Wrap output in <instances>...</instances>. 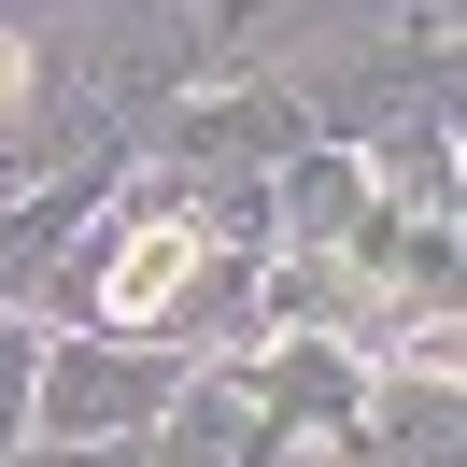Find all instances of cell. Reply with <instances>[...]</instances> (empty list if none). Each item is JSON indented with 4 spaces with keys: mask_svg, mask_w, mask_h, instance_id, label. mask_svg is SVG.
Segmentation results:
<instances>
[{
    "mask_svg": "<svg viewBox=\"0 0 467 467\" xmlns=\"http://www.w3.org/2000/svg\"><path fill=\"white\" fill-rule=\"evenodd\" d=\"M156 397V368H128V354H71L57 368V439H99L114 410H142Z\"/></svg>",
    "mask_w": 467,
    "mask_h": 467,
    "instance_id": "cell-2",
    "label": "cell"
},
{
    "mask_svg": "<svg viewBox=\"0 0 467 467\" xmlns=\"http://www.w3.org/2000/svg\"><path fill=\"white\" fill-rule=\"evenodd\" d=\"M43 467H128V453H99V439H71V453H43Z\"/></svg>",
    "mask_w": 467,
    "mask_h": 467,
    "instance_id": "cell-4",
    "label": "cell"
},
{
    "mask_svg": "<svg viewBox=\"0 0 467 467\" xmlns=\"http://www.w3.org/2000/svg\"><path fill=\"white\" fill-rule=\"evenodd\" d=\"M15 382H29V368H15V340H0V425H15Z\"/></svg>",
    "mask_w": 467,
    "mask_h": 467,
    "instance_id": "cell-5",
    "label": "cell"
},
{
    "mask_svg": "<svg viewBox=\"0 0 467 467\" xmlns=\"http://www.w3.org/2000/svg\"><path fill=\"white\" fill-rule=\"evenodd\" d=\"M15 86H29V57H15V43H0V99H15Z\"/></svg>",
    "mask_w": 467,
    "mask_h": 467,
    "instance_id": "cell-6",
    "label": "cell"
},
{
    "mask_svg": "<svg viewBox=\"0 0 467 467\" xmlns=\"http://www.w3.org/2000/svg\"><path fill=\"white\" fill-rule=\"evenodd\" d=\"M184 269H199V227H142V241L114 255V284H99V297H114V326H142L156 297L184 284Z\"/></svg>",
    "mask_w": 467,
    "mask_h": 467,
    "instance_id": "cell-3",
    "label": "cell"
},
{
    "mask_svg": "<svg viewBox=\"0 0 467 467\" xmlns=\"http://www.w3.org/2000/svg\"><path fill=\"white\" fill-rule=\"evenodd\" d=\"M269 453V410H255V382H199V425L171 439V467H255Z\"/></svg>",
    "mask_w": 467,
    "mask_h": 467,
    "instance_id": "cell-1",
    "label": "cell"
}]
</instances>
